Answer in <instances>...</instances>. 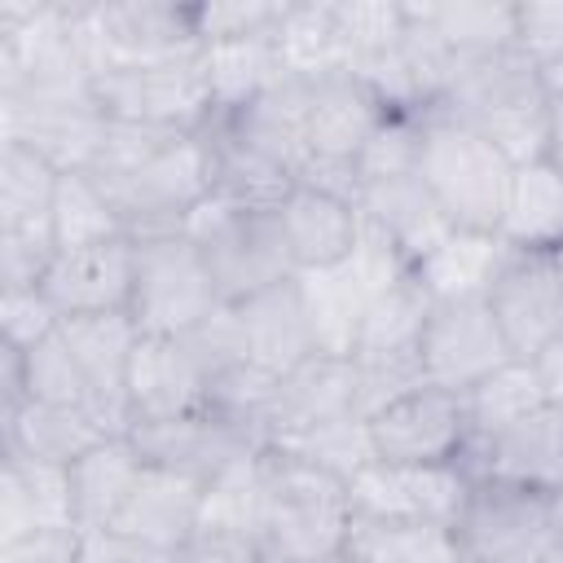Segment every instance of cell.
Masks as SVG:
<instances>
[{
    "label": "cell",
    "mask_w": 563,
    "mask_h": 563,
    "mask_svg": "<svg viewBox=\"0 0 563 563\" xmlns=\"http://www.w3.org/2000/svg\"><path fill=\"white\" fill-rule=\"evenodd\" d=\"M440 106L479 128L515 167L545 158V75L519 44L453 53Z\"/></svg>",
    "instance_id": "1"
},
{
    "label": "cell",
    "mask_w": 563,
    "mask_h": 563,
    "mask_svg": "<svg viewBox=\"0 0 563 563\" xmlns=\"http://www.w3.org/2000/svg\"><path fill=\"white\" fill-rule=\"evenodd\" d=\"M418 180L457 233L497 238L515 163L449 106L418 110Z\"/></svg>",
    "instance_id": "2"
},
{
    "label": "cell",
    "mask_w": 563,
    "mask_h": 563,
    "mask_svg": "<svg viewBox=\"0 0 563 563\" xmlns=\"http://www.w3.org/2000/svg\"><path fill=\"white\" fill-rule=\"evenodd\" d=\"M260 479H264V545L282 563H321L343 554L352 528L347 475L295 449L264 444Z\"/></svg>",
    "instance_id": "3"
},
{
    "label": "cell",
    "mask_w": 563,
    "mask_h": 563,
    "mask_svg": "<svg viewBox=\"0 0 563 563\" xmlns=\"http://www.w3.org/2000/svg\"><path fill=\"white\" fill-rule=\"evenodd\" d=\"M101 189L110 194L128 238L189 233L194 211L216 194L207 136L202 132L172 136L154 154H145L136 167L101 180Z\"/></svg>",
    "instance_id": "4"
},
{
    "label": "cell",
    "mask_w": 563,
    "mask_h": 563,
    "mask_svg": "<svg viewBox=\"0 0 563 563\" xmlns=\"http://www.w3.org/2000/svg\"><path fill=\"white\" fill-rule=\"evenodd\" d=\"M189 238L198 242L224 303H238L246 295H260L277 282L299 277L277 207H246V202H229L211 194L194 211Z\"/></svg>",
    "instance_id": "5"
},
{
    "label": "cell",
    "mask_w": 563,
    "mask_h": 563,
    "mask_svg": "<svg viewBox=\"0 0 563 563\" xmlns=\"http://www.w3.org/2000/svg\"><path fill=\"white\" fill-rule=\"evenodd\" d=\"M132 303L128 317L141 334H189L224 308L216 277L189 233L132 238Z\"/></svg>",
    "instance_id": "6"
},
{
    "label": "cell",
    "mask_w": 563,
    "mask_h": 563,
    "mask_svg": "<svg viewBox=\"0 0 563 563\" xmlns=\"http://www.w3.org/2000/svg\"><path fill=\"white\" fill-rule=\"evenodd\" d=\"M92 101L110 123L154 132H202L216 119L202 53L145 66H101L92 75Z\"/></svg>",
    "instance_id": "7"
},
{
    "label": "cell",
    "mask_w": 563,
    "mask_h": 563,
    "mask_svg": "<svg viewBox=\"0 0 563 563\" xmlns=\"http://www.w3.org/2000/svg\"><path fill=\"white\" fill-rule=\"evenodd\" d=\"M550 493L554 488L475 475L453 519V537L466 550V559L471 563H545Z\"/></svg>",
    "instance_id": "8"
},
{
    "label": "cell",
    "mask_w": 563,
    "mask_h": 563,
    "mask_svg": "<svg viewBox=\"0 0 563 563\" xmlns=\"http://www.w3.org/2000/svg\"><path fill=\"white\" fill-rule=\"evenodd\" d=\"M484 303L515 361H532L563 334V255L501 246L484 282Z\"/></svg>",
    "instance_id": "9"
},
{
    "label": "cell",
    "mask_w": 563,
    "mask_h": 563,
    "mask_svg": "<svg viewBox=\"0 0 563 563\" xmlns=\"http://www.w3.org/2000/svg\"><path fill=\"white\" fill-rule=\"evenodd\" d=\"M361 427H365L369 457L391 466H453L471 444L462 396L431 383L387 400Z\"/></svg>",
    "instance_id": "10"
},
{
    "label": "cell",
    "mask_w": 563,
    "mask_h": 563,
    "mask_svg": "<svg viewBox=\"0 0 563 563\" xmlns=\"http://www.w3.org/2000/svg\"><path fill=\"white\" fill-rule=\"evenodd\" d=\"M400 114L391 110L374 84H365L347 66H325L303 75V141H308V167H356L365 145L383 132V123ZM303 167V172H308Z\"/></svg>",
    "instance_id": "11"
},
{
    "label": "cell",
    "mask_w": 563,
    "mask_h": 563,
    "mask_svg": "<svg viewBox=\"0 0 563 563\" xmlns=\"http://www.w3.org/2000/svg\"><path fill=\"white\" fill-rule=\"evenodd\" d=\"M418 361L431 387L466 396L475 383H484L515 356L484 295H457V299H431L422 334H418Z\"/></svg>",
    "instance_id": "12"
},
{
    "label": "cell",
    "mask_w": 563,
    "mask_h": 563,
    "mask_svg": "<svg viewBox=\"0 0 563 563\" xmlns=\"http://www.w3.org/2000/svg\"><path fill=\"white\" fill-rule=\"evenodd\" d=\"M92 57L101 66H145L176 62L202 53L194 4H158V0H119L92 4L88 13Z\"/></svg>",
    "instance_id": "13"
},
{
    "label": "cell",
    "mask_w": 563,
    "mask_h": 563,
    "mask_svg": "<svg viewBox=\"0 0 563 563\" xmlns=\"http://www.w3.org/2000/svg\"><path fill=\"white\" fill-rule=\"evenodd\" d=\"M471 475L453 466H391V462H361L347 475L352 515L374 519H427V523H453L462 510Z\"/></svg>",
    "instance_id": "14"
},
{
    "label": "cell",
    "mask_w": 563,
    "mask_h": 563,
    "mask_svg": "<svg viewBox=\"0 0 563 563\" xmlns=\"http://www.w3.org/2000/svg\"><path fill=\"white\" fill-rule=\"evenodd\" d=\"M62 339L88 383V409L110 435H128V369L141 330L128 312L62 317Z\"/></svg>",
    "instance_id": "15"
},
{
    "label": "cell",
    "mask_w": 563,
    "mask_h": 563,
    "mask_svg": "<svg viewBox=\"0 0 563 563\" xmlns=\"http://www.w3.org/2000/svg\"><path fill=\"white\" fill-rule=\"evenodd\" d=\"M211 409L207 378L176 334H141L128 369V431L141 422H172Z\"/></svg>",
    "instance_id": "16"
},
{
    "label": "cell",
    "mask_w": 563,
    "mask_h": 563,
    "mask_svg": "<svg viewBox=\"0 0 563 563\" xmlns=\"http://www.w3.org/2000/svg\"><path fill=\"white\" fill-rule=\"evenodd\" d=\"M132 238H110L75 251H57L40 277V290L57 317L128 312L132 303Z\"/></svg>",
    "instance_id": "17"
},
{
    "label": "cell",
    "mask_w": 563,
    "mask_h": 563,
    "mask_svg": "<svg viewBox=\"0 0 563 563\" xmlns=\"http://www.w3.org/2000/svg\"><path fill=\"white\" fill-rule=\"evenodd\" d=\"M202 497H207V479L189 475V471H172V466H141L119 519L110 523L114 537L136 541V545H154V550H180L202 519Z\"/></svg>",
    "instance_id": "18"
},
{
    "label": "cell",
    "mask_w": 563,
    "mask_h": 563,
    "mask_svg": "<svg viewBox=\"0 0 563 563\" xmlns=\"http://www.w3.org/2000/svg\"><path fill=\"white\" fill-rule=\"evenodd\" d=\"M229 312H233V330H238L246 361L255 369H264L268 378H286L308 356H317L312 334H308V317H303L299 277L277 282L260 295H246V299L229 303Z\"/></svg>",
    "instance_id": "19"
},
{
    "label": "cell",
    "mask_w": 563,
    "mask_h": 563,
    "mask_svg": "<svg viewBox=\"0 0 563 563\" xmlns=\"http://www.w3.org/2000/svg\"><path fill=\"white\" fill-rule=\"evenodd\" d=\"M277 220H282V233H286V246H290V260L299 273L339 268L356 255L361 207L321 185L295 180L290 194L277 202Z\"/></svg>",
    "instance_id": "20"
},
{
    "label": "cell",
    "mask_w": 563,
    "mask_h": 563,
    "mask_svg": "<svg viewBox=\"0 0 563 563\" xmlns=\"http://www.w3.org/2000/svg\"><path fill=\"white\" fill-rule=\"evenodd\" d=\"M457 466L471 479L497 475V479H519V484H537V488H563V418H559V409L545 405L497 435L471 440Z\"/></svg>",
    "instance_id": "21"
},
{
    "label": "cell",
    "mask_w": 563,
    "mask_h": 563,
    "mask_svg": "<svg viewBox=\"0 0 563 563\" xmlns=\"http://www.w3.org/2000/svg\"><path fill=\"white\" fill-rule=\"evenodd\" d=\"M361 220H369L374 229H383L396 251L409 260V268L418 260H427L453 229L440 216V207L431 202V194L422 189L418 172L405 176H383V180H365L361 185Z\"/></svg>",
    "instance_id": "22"
},
{
    "label": "cell",
    "mask_w": 563,
    "mask_h": 563,
    "mask_svg": "<svg viewBox=\"0 0 563 563\" xmlns=\"http://www.w3.org/2000/svg\"><path fill=\"white\" fill-rule=\"evenodd\" d=\"M497 242L515 251L563 255V172L550 158H532L515 167Z\"/></svg>",
    "instance_id": "23"
},
{
    "label": "cell",
    "mask_w": 563,
    "mask_h": 563,
    "mask_svg": "<svg viewBox=\"0 0 563 563\" xmlns=\"http://www.w3.org/2000/svg\"><path fill=\"white\" fill-rule=\"evenodd\" d=\"M101 440H110V431L88 409L22 400L18 409L4 413V453H13V457L70 466Z\"/></svg>",
    "instance_id": "24"
},
{
    "label": "cell",
    "mask_w": 563,
    "mask_h": 563,
    "mask_svg": "<svg viewBox=\"0 0 563 563\" xmlns=\"http://www.w3.org/2000/svg\"><path fill=\"white\" fill-rule=\"evenodd\" d=\"M299 295H303L312 352L352 361L356 339H361V321H365V303H369V290H365L361 273L352 268V260L339 268L299 273Z\"/></svg>",
    "instance_id": "25"
},
{
    "label": "cell",
    "mask_w": 563,
    "mask_h": 563,
    "mask_svg": "<svg viewBox=\"0 0 563 563\" xmlns=\"http://www.w3.org/2000/svg\"><path fill=\"white\" fill-rule=\"evenodd\" d=\"M141 453L128 435H110L97 449H88L79 462H70V501H75V523L84 532H110L119 519L136 475H141Z\"/></svg>",
    "instance_id": "26"
},
{
    "label": "cell",
    "mask_w": 563,
    "mask_h": 563,
    "mask_svg": "<svg viewBox=\"0 0 563 563\" xmlns=\"http://www.w3.org/2000/svg\"><path fill=\"white\" fill-rule=\"evenodd\" d=\"M343 554L352 563H471L453 537V523L374 515H352Z\"/></svg>",
    "instance_id": "27"
},
{
    "label": "cell",
    "mask_w": 563,
    "mask_h": 563,
    "mask_svg": "<svg viewBox=\"0 0 563 563\" xmlns=\"http://www.w3.org/2000/svg\"><path fill=\"white\" fill-rule=\"evenodd\" d=\"M427 308H431V295L422 290V282L413 273H405L400 282L374 290L369 303H365V321H361V339H356L352 361L356 365L418 361V334H422Z\"/></svg>",
    "instance_id": "28"
},
{
    "label": "cell",
    "mask_w": 563,
    "mask_h": 563,
    "mask_svg": "<svg viewBox=\"0 0 563 563\" xmlns=\"http://www.w3.org/2000/svg\"><path fill=\"white\" fill-rule=\"evenodd\" d=\"M202 70L211 84V101L216 114L242 110L246 101H255L260 92H268L290 66L277 53L273 35H255V40H220L202 48Z\"/></svg>",
    "instance_id": "29"
},
{
    "label": "cell",
    "mask_w": 563,
    "mask_h": 563,
    "mask_svg": "<svg viewBox=\"0 0 563 563\" xmlns=\"http://www.w3.org/2000/svg\"><path fill=\"white\" fill-rule=\"evenodd\" d=\"M110 238H128V233L101 180L92 172H62L57 194H53V246L75 251V246H92Z\"/></svg>",
    "instance_id": "30"
},
{
    "label": "cell",
    "mask_w": 563,
    "mask_h": 563,
    "mask_svg": "<svg viewBox=\"0 0 563 563\" xmlns=\"http://www.w3.org/2000/svg\"><path fill=\"white\" fill-rule=\"evenodd\" d=\"M466 422H471V440H484V435H497L515 422H523L528 413L545 409V391L537 383V369L532 361H506L497 374H488L484 383H475L466 396Z\"/></svg>",
    "instance_id": "31"
},
{
    "label": "cell",
    "mask_w": 563,
    "mask_h": 563,
    "mask_svg": "<svg viewBox=\"0 0 563 563\" xmlns=\"http://www.w3.org/2000/svg\"><path fill=\"white\" fill-rule=\"evenodd\" d=\"M409 13H413L449 53H475V48L519 44V35H515V4L457 0V4H409Z\"/></svg>",
    "instance_id": "32"
},
{
    "label": "cell",
    "mask_w": 563,
    "mask_h": 563,
    "mask_svg": "<svg viewBox=\"0 0 563 563\" xmlns=\"http://www.w3.org/2000/svg\"><path fill=\"white\" fill-rule=\"evenodd\" d=\"M501 242L488 233H449L427 260L413 264V277L431 299H457V295H484V282L493 273Z\"/></svg>",
    "instance_id": "33"
},
{
    "label": "cell",
    "mask_w": 563,
    "mask_h": 563,
    "mask_svg": "<svg viewBox=\"0 0 563 563\" xmlns=\"http://www.w3.org/2000/svg\"><path fill=\"white\" fill-rule=\"evenodd\" d=\"M13 352V347H9ZM18 383H22V400H40V405H70V409H88V383L62 339V330H53L44 343H35L31 352H18ZM92 413V409H88Z\"/></svg>",
    "instance_id": "34"
},
{
    "label": "cell",
    "mask_w": 563,
    "mask_h": 563,
    "mask_svg": "<svg viewBox=\"0 0 563 563\" xmlns=\"http://www.w3.org/2000/svg\"><path fill=\"white\" fill-rule=\"evenodd\" d=\"M273 40H277L282 62L290 70H299V75L325 70V66H343L334 4H286Z\"/></svg>",
    "instance_id": "35"
},
{
    "label": "cell",
    "mask_w": 563,
    "mask_h": 563,
    "mask_svg": "<svg viewBox=\"0 0 563 563\" xmlns=\"http://www.w3.org/2000/svg\"><path fill=\"white\" fill-rule=\"evenodd\" d=\"M57 325H62V317H57V308L48 303V295H44L40 286L0 290V347L31 352V347L44 343Z\"/></svg>",
    "instance_id": "36"
},
{
    "label": "cell",
    "mask_w": 563,
    "mask_h": 563,
    "mask_svg": "<svg viewBox=\"0 0 563 563\" xmlns=\"http://www.w3.org/2000/svg\"><path fill=\"white\" fill-rule=\"evenodd\" d=\"M198 13V35L202 48L220 44V40H255V35H277V22L286 13V4H260V0H211V4H194Z\"/></svg>",
    "instance_id": "37"
},
{
    "label": "cell",
    "mask_w": 563,
    "mask_h": 563,
    "mask_svg": "<svg viewBox=\"0 0 563 563\" xmlns=\"http://www.w3.org/2000/svg\"><path fill=\"white\" fill-rule=\"evenodd\" d=\"M515 35L541 70H563V0L515 4Z\"/></svg>",
    "instance_id": "38"
},
{
    "label": "cell",
    "mask_w": 563,
    "mask_h": 563,
    "mask_svg": "<svg viewBox=\"0 0 563 563\" xmlns=\"http://www.w3.org/2000/svg\"><path fill=\"white\" fill-rule=\"evenodd\" d=\"M35 532H44V528L31 506V493L18 479V471L9 462H0V550H13Z\"/></svg>",
    "instance_id": "39"
},
{
    "label": "cell",
    "mask_w": 563,
    "mask_h": 563,
    "mask_svg": "<svg viewBox=\"0 0 563 563\" xmlns=\"http://www.w3.org/2000/svg\"><path fill=\"white\" fill-rule=\"evenodd\" d=\"M545 75V158L563 172V70Z\"/></svg>",
    "instance_id": "40"
},
{
    "label": "cell",
    "mask_w": 563,
    "mask_h": 563,
    "mask_svg": "<svg viewBox=\"0 0 563 563\" xmlns=\"http://www.w3.org/2000/svg\"><path fill=\"white\" fill-rule=\"evenodd\" d=\"M532 369H537V383L545 391L550 405H563V334H554L537 356H532Z\"/></svg>",
    "instance_id": "41"
},
{
    "label": "cell",
    "mask_w": 563,
    "mask_h": 563,
    "mask_svg": "<svg viewBox=\"0 0 563 563\" xmlns=\"http://www.w3.org/2000/svg\"><path fill=\"white\" fill-rule=\"evenodd\" d=\"M75 563H123V541L114 532H84Z\"/></svg>",
    "instance_id": "42"
},
{
    "label": "cell",
    "mask_w": 563,
    "mask_h": 563,
    "mask_svg": "<svg viewBox=\"0 0 563 563\" xmlns=\"http://www.w3.org/2000/svg\"><path fill=\"white\" fill-rule=\"evenodd\" d=\"M0 563H35V559H18V554H0Z\"/></svg>",
    "instance_id": "43"
},
{
    "label": "cell",
    "mask_w": 563,
    "mask_h": 563,
    "mask_svg": "<svg viewBox=\"0 0 563 563\" xmlns=\"http://www.w3.org/2000/svg\"><path fill=\"white\" fill-rule=\"evenodd\" d=\"M321 563H352L347 554H334V559H321Z\"/></svg>",
    "instance_id": "44"
},
{
    "label": "cell",
    "mask_w": 563,
    "mask_h": 563,
    "mask_svg": "<svg viewBox=\"0 0 563 563\" xmlns=\"http://www.w3.org/2000/svg\"><path fill=\"white\" fill-rule=\"evenodd\" d=\"M554 409H559V418H563V405H554Z\"/></svg>",
    "instance_id": "45"
}]
</instances>
